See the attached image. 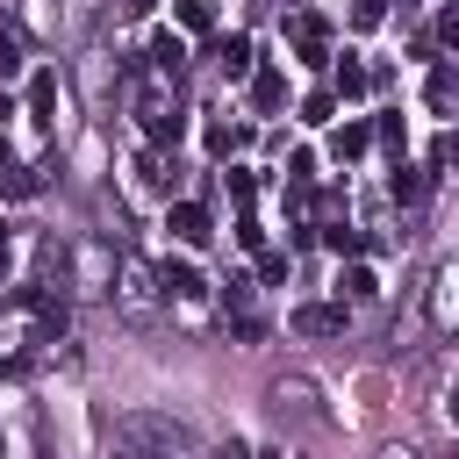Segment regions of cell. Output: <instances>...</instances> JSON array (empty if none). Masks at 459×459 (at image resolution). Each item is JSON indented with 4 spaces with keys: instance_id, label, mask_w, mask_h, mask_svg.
<instances>
[{
    "instance_id": "cell-1",
    "label": "cell",
    "mask_w": 459,
    "mask_h": 459,
    "mask_svg": "<svg viewBox=\"0 0 459 459\" xmlns=\"http://www.w3.org/2000/svg\"><path fill=\"white\" fill-rule=\"evenodd\" d=\"M280 36H287V50H294L301 65H330V22H323L316 7L287 14V22H280Z\"/></svg>"
},
{
    "instance_id": "cell-2",
    "label": "cell",
    "mask_w": 459,
    "mask_h": 459,
    "mask_svg": "<svg viewBox=\"0 0 459 459\" xmlns=\"http://www.w3.org/2000/svg\"><path fill=\"white\" fill-rule=\"evenodd\" d=\"M108 294H122V308H129V316H151V301H158V265H143V258H122Z\"/></svg>"
},
{
    "instance_id": "cell-3",
    "label": "cell",
    "mask_w": 459,
    "mask_h": 459,
    "mask_svg": "<svg viewBox=\"0 0 459 459\" xmlns=\"http://www.w3.org/2000/svg\"><path fill=\"white\" fill-rule=\"evenodd\" d=\"M22 308L36 316V344H57L65 323H72V301H65L57 287H22Z\"/></svg>"
},
{
    "instance_id": "cell-4",
    "label": "cell",
    "mask_w": 459,
    "mask_h": 459,
    "mask_svg": "<svg viewBox=\"0 0 459 459\" xmlns=\"http://www.w3.org/2000/svg\"><path fill=\"white\" fill-rule=\"evenodd\" d=\"M287 323H294V337H344V323H351V301H301Z\"/></svg>"
},
{
    "instance_id": "cell-5",
    "label": "cell",
    "mask_w": 459,
    "mask_h": 459,
    "mask_svg": "<svg viewBox=\"0 0 459 459\" xmlns=\"http://www.w3.org/2000/svg\"><path fill=\"white\" fill-rule=\"evenodd\" d=\"M143 136H151V151H179V136H186V115H179L172 100H143Z\"/></svg>"
},
{
    "instance_id": "cell-6",
    "label": "cell",
    "mask_w": 459,
    "mask_h": 459,
    "mask_svg": "<svg viewBox=\"0 0 459 459\" xmlns=\"http://www.w3.org/2000/svg\"><path fill=\"white\" fill-rule=\"evenodd\" d=\"M165 230H172L179 244H194V251L215 237V222H208V208H201V201H165Z\"/></svg>"
},
{
    "instance_id": "cell-7",
    "label": "cell",
    "mask_w": 459,
    "mask_h": 459,
    "mask_svg": "<svg viewBox=\"0 0 459 459\" xmlns=\"http://www.w3.org/2000/svg\"><path fill=\"white\" fill-rule=\"evenodd\" d=\"M366 151H373V122H359V115L330 122V158H337V165H351V158H366Z\"/></svg>"
},
{
    "instance_id": "cell-8",
    "label": "cell",
    "mask_w": 459,
    "mask_h": 459,
    "mask_svg": "<svg viewBox=\"0 0 459 459\" xmlns=\"http://www.w3.org/2000/svg\"><path fill=\"white\" fill-rule=\"evenodd\" d=\"M158 294H165V301H201L208 280H201L186 258H165V265H158Z\"/></svg>"
},
{
    "instance_id": "cell-9",
    "label": "cell",
    "mask_w": 459,
    "mask_h": 459,
    "mask_svg": "<svg viewBox=\"0 0 459 459\" xmlns=\"http://www.w3.org/2000/svg\"><path fill=\"white\" fill-rule=\"evenodd\" d=\"M151 72H158V79H179V72H186V36L158 29V36H151Z\"/></svg>"
},
{
    "instance_id": "cell-10",
    "label": "cell",
    "mask_w": 459,
    "mask_h": 459,
    "mask_svg": "<svg viewBox=\"0 0 459 459\" xmlns=\"http://www.w3.org/2000/svg\"><path fill=\"white\" fill-rule=\"evenodd\" d=\"M251 108H258V115H280V108H287V79H280V65H258V72H251Z\"/></svg>"
},
{
    "instance_id": "cell-11",
    "label": "cell",
    "mask_w": 459,
    "mask_h": 459,
    "mask_svg": "<svg viewBox=\"0 0 459 459\" xmlns=\"http://www.w3.org/2000/svg\"><path fill=\"white\" fill-rule=\"evenodd\" d=\"M136 186L172 201V186H179V165H165V151H143V158H136Z\"/></svg>"
},
{
    "instance_id": "cell-12",
    "label": "cell",
    "mask_w": 459,
    "mask_h": 459,
    "mask_svg": "<svg viewBox=\"0 0 459 459\" xmlns=\"http://www.w3.org/2000/svg\"><path fill=\"white\" fill-rule=\"evenodd\" d=\"M430 323H437V330H452V323H459V258L437 273V294H430Z\"/></svg>"
},
{
    "instance_id": "cell-13",
    "label": "cell",
    "mask_w": 459,
    "mask_h": 459,
    "mask_svg": "<svg viewBox=\"0 0 459 459\" xmlns=\"http://www.w3.org/2000/svg\"><path fill=\"white\" fill-rule=\"evenodd\" d=\"M366 86H373V72H366L359 57H330V93H337V100H359Z\"/></svg>"
},
{
    "instance_id": "cell-14",
    "label": "cell",
    "mask_w": 459,
    "mask_h": 459,
    "mask_svg": "<svg viewBox=\"0 0 459 459\" xmlns=\"http://www.w3.org/2000/svg\"><path fill=\"white\" fill-rule=\"evenodd\" d=\"M423 186H430V179H423L416 165H402V158H394V172H387V201H394V208H416V201H423Z\"/></svg>"
},
{
    "instance_id": "cell-15",
    "label": "cell",
    "mask_w": 459,
    "mask_h": 459,
    "mask_svg": "<svg viewBox=\"0 0 459 459\" xmlns=\"http://www.w3.org/2000/svg\"><path fill=\"white\" fill-rule=\"evenodd\" d=\"M380 294V280H373V265L366 258H351L344 273H337V301H373Z\"/></svg>"
},
{
    "instance_id": "cell-16",
    "label": "cell",
    "mask_w": 459,
    "mask_h": 459,
    "mask_svg": "<svg viewBox=\"0 0 459 459\" xmlns=\"http://www.w3.org/2000/svg\"><path fill=\"white\" fill-rule=\"evenodd\" d=\"M215 65H222V79H244L251 72V36H215Z\"/></svg>"
},
{
    "instance_id": "cell-17",
    "label": "cell",
    "mask_w": 459,
    "mask_h": 459,
    "mask_svg": "<svg viewBox=\"0 0 459 459\" xmlns=\"http://www.w3.org/2000/svg\"><path fill=\"white\" fill-rule=\"evenodd\" d=\"M452 93H459V65H452V57H437V65H430V79H423V100H430V108H452Z\"/></svg>"
},
{
    "instance_id": "cell-18",
    "label": "cell",
    "mask_w": 459,
    "mask_h": 459,
    "mask_svg": "<svg viewBox=\"0 0 459 459\" xmlns=\"http://www.w3.org/2000/svg\"><path fill=\"white\" fill-rule=\"evenodd\" d=\"M201 143H208V158H237V151L251 143V129H244V122H208Z\"/></svg>"
},
{
    "instance_id": "cell-19",
    "label": "cell",
    "mask_w": 459,
    "mask_h": 459,
    "mask_svg": "<svg viewBox=\"0 0 459 459\" xmlns=\"http://www.w3.org/2000/svg\"><path fill=\"white\" fill-rule=\"evenodd\" d=\"M222 316H258V280L230 273V280H222Z\"/></svg>"
},
{
    "instance_id": "cell-20",
    "label": "cell",
    "mask_w": 459,
    "mask_h": 459,
    "mask_svg": "<svg viewBox=\"0 0 459 459\" xmlns=\"http://www.w3.org/2000/svg\"><path fill=\"white\" fill-rule=\"evenodd\" d=\"M29 115H36V122L57 115V72H29Z\"/></svg>"
},
{
    "instance_id": "cell-21",
    "label": "cell",
    "mask_w": 459,
    "mask_h": 459,
    "mask_svg": "<svg viewBox=\"0 0 459 459\" xmlns=\"http://www.w3.org/2000/svg\"><path fill=\"white\" fill-rule=\"evenodd\" d=\"M172 14H179L186 36H208L215 29V0H172Z\"/></svg>"
},
{
    "instance_id": "cell-22",
    "label": "cell",
    "mask_w": 459,
    "mask_h": 459,
    "mask_svg": "<svg viewBox=\"0 0 459 459\" xmlns=\"http://www.w3.org/2000/svg\"><path fill=\"white\" fill-rule=\"evenodd\" d=\"M323 244H330L337 258H359V251H366V237H359V230H351L344 215H337V222H323Z\"/></svg>"
},
{
    "instance_id": "cell-23",
    "label": "cell",
    "mask_w": 459,
    "mask_h": 459,
    "mask_svg": "<svg viewBox=\"0 0 459 459\" xmlns=\"http://www.w3.org/2000/svg\"><path fill=\"white\" fill-rule=\"evenodd\" d=\"M36 186H43V172H29V165H14V158L0 165V194H7V201H22V194H36Z\"/></svg>"
},
{
    "instance_id": "cell-24",
    "label": "cell",
    "mask_w": 459,
    "mask_h": 459,
    "mask_svg": "<svg viewBox=\"0 0 459 459\" xmlns=\"http://www.w3.org/2000/svg\"><path fill=\"white\" fill-rule=\"evenodd\" d=\"M301 122H316V129H323V122H337V93H330V86H316V93L301 100Z\"/></svg>"
},
{
    "instance_id": "cell-25",
    "label": "cell",
    "mask_w": 459,
    "mask_h": 459,
    "mask_svg": "<svg viewBox=\"0 0 459 459\" xmlns=\"http://www.w3.org/2000/svg\"><path fill=\"white\" fill-rule=\"evenodd\" d=\"M287 273H294V258H287V251H258V280H265V287H280Z\"/></svg>"
},
{
    "instance_id": "cell-26",
    "label": "cell",
    "mask_w": 459,
    "mask_h": 459,
    "mask_svg": "<svg viewBox=\"0 0 459 459\" xmlns=\"http://www.w3.org/2000/svg\"><path fill=\"white\" fill-rule=\"evenodd\" d=\"M402 136H409V122H402V115H380V122H373V143H387V151H402Z\"/></svg>"
},
{
    "instance_id": "cell-27",
    "label": "cell",
    "mask_w": 459,
    "mask_h": 459,
    "mask_svg": "<svg viewBox=\"0 0 459 459\" xmlns=\"http://www.w3.org/2000/svg\"><path fill=\"white\" fill-rule=\"evenodd\" d=\"M387 22V0H351V29H380Z\"/></svg>"
},
{
    "instance_id": "cell-28",
    "label": "cell",
    "mask_w": 459,
    "mask_h": 459,
    "mask_svg": "<svg viewBox=\"0 0 459 459\" xmlns=\"http://www.w3.org/2000/svg\"><path fill=\"white\" fill-rule=\"evenodd\" d=\"M222 179H230V201H237V208H251V194H258V179H251V172H237V165H230Z\"/></svg>"
},
{
    "instance_id": "cell-29",
    "label": "cell",
    "mask_w": 459,
    "mask_h": 459,
    "mask_svg": "<svg viewBox=\"0 0 459 459\" xmlns=\"http://www.w3.org/2000/svg\"><path fill=\"white\" fill-rule=\"evenodd\" d=\"M430 43H445V50H459V0H452V7L437 14V36H430Z\"/></svg>"
},
{
    "instance_id": "cell-30",
    "label": "cell",
    "mask_w": 459,
    "mask_h": 459,
    "mask_svg": "<svg viewBox=\"0 0 459 459\" xmlns=\"http://www.w3.org/2000/svg\"><path fill=\"white\" fill-rule=\"evenodd\" d=\"M287 179L308 186V179H316V151H294V158H287Z\"/></svg>"
},
{
    "instance_id": "cell-31",
    "label": "cell",
    "mask_w": 459,
    "mask_h": 459,
    "mask_svg": "<svg viewBox=\"0 0 459 459\" xmlns=\"http://www.w3.org/2000/svg\"><path fill=\"white\" fill-rule=\"evenodd\" d=\"M14 72H22V43L0 29V79H14Z\"/></svg>"
},
{
    "instance_id": "cell-32",
    "label": "cell",
    "mask_w": 459,
    "mask_h": 459,
    "mask_svg": "<svg viewBox=\"0 0 459 459\" xmlns=\"http://www.w3.org/2000/svg\"><path fill=\"white\" fill-rule=\"evenodd\" d=\"M230 330H237L244 344H258V337H265V316H230Z\"/></svg>"
},
{
    "instance_id": "cell-33",
    "label": "cell",
    "mask_w": 459,
    "mask_h": 459,
    "mask_svg": "<svg viewBox=\"0 0 459 459\" xmlns=\"http://www.w3.org/2000/svg\"><path fill=\"white\" fill-rule=\"evenodd\" d=\"M237 244H244V251H265V230H258V222L244 215V222H237Z\"/></svg>"
},
{
    "instance_id": "cell-34",
    "label": "cell",
    "mask_w": 459,
    "mask_h": 459,
    "mask_svg": "<svg viewBox=\"0 0 459 459\" xmlns=\"http://www.w3.org/2000/svg\"><path fill=\"white\" fill-rule=\"evenodd\" d=\"M437 165H459V129H445V136H437Z\"/></svg>"
},
{
    "instance_id": "cell-35",
    "label": "cell",
    "mask_w": 459,
    "mask_h": 459,
    "mask_svg": "<svg viewBox=\"0 0 459 459\" xmlns=\"http://www.w3.org/2000/svg\"><path fill=\"white\" fill-rule=\"evenodd\" d=\"M151 7H158V0H122V14H151Z\"/></svg>"
},
{
    "instance_id": "cell-36",
    "label": "cell",
    "mask_w": 459,
    "mask_h": 459,
    "mask_svg": "<svg viewBox=\"0 0 459 459\" xmlns=\"http://www.w3.org/2000/svg\"><path fill=\"white\" fill-rule=\"evenodd\" d=\"M7 258H14V251H7V222H0V280H7Z\"/></svg>"
},
{
    "instance_id": "cell-37",
    "label": "cell",
    "mask_w": 459,
    "mask_h": 459,
    "mask_svg": "<svg viewBox=\"0 0 459 459\" xmlns=\"http://www.w3.org/2000/svg\"><path fill=\"white\" fill-rule=\"evenodd\" d=\"M7 158H14V151H7V136H0V165H7Z\"/></svg>"
},
{
    "instance_id": "cell-38",
    "label": "cell",
    "mask_w": 459,
    "mask_h": 459,
    "mask_svg": "<svg viewBox=\"0 0 459 459\" xmlns=\"http://www.w3.org/2000/svg\"><path fill=\"white\" fill-rule=\"evenodd\" d=\"M452 423H459V387H452Z\"/></svg>"
},
{
    "instance_id": "cell-39",
    "label": "cell",
    "mask_w": 459,
    "mask_h": 459,
    "mask_svg": "<svg viewBox=\"0 0 459 459\" xmlns=\"http://www.w3.org/2000/svg\"><path fill=\"white\" fill-rule=\"evenodd\" d=\"M387 7H394V0H387ZM409 7H416V0H402V14H409Z\"/></svg>"
},
{
    "instance_id": "cell-40",
    "label": "cell",
    "mask_w": 459,
    "mask_h": 459,
    "mask_svg": "<svg viewBox=\"0 0 459 459\" xmlns=\"http://www.w3.org/2000/svg\"><path fill=\"white\" fill-rule=\"evenodd\" d=\"M251 459H280V452H251Z\"/></svg>"
},
{
    "instance_id": "cell-41",
    "label": "cell",
    "mask_w": 459,
    "mask_h": 459,
    "mask_svg": "<svg viewBox=\"0 0 459 459\" xmlns=\"http://www.w3.org/2000/svg\"><path fill=\"white\" fill-rule=\"evenodd\" d=\"M0 373H14V366H7V359H0Z\"/></svg>"
},
{
    "instance_id": "cell-42",
    "label": "cell",
    "mask_w": 459,
    "mask_h": 459,
    "mask_svg": "<svg viewBox=\"0 0 459 459\" xmlns=\"http://www.w3.org/2000/svg\"><path fill=\"white\" fill-rule=\"evenodd\" d=\"M129 459H136V452H129Z\"/></svg>"
}]
</instances>
